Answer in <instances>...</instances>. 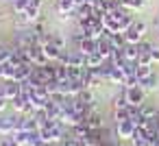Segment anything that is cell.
Listing matches in <instances>:
<instances>
[{
    "label": "cell",
    "instance_id": "cell-10",
    "mask_svg": "<svg viewBox=\"0 0 159 146\" xmlns=\"http://www.w3.org/2000/svg\"><path fill=\"white\" fill-rule=\"evenodd\" d=\"M131 144L133 146H150V137H148V133H146L144 126H137L135 129V133L131 137Z\"/></svg>",
    "mask_w": 159,
    "mask_h": 146
},
{
    "label": "cell",
    "instance_id": "cell-40",
    "mask_svg": "<svg viewBox=\"0 0 159 146\" xmlns=\"http://www.w3.org/2000/svg\"><path fill=\"white\" fill-rule=\"evenodd\" d=\"M157 122H159V113H157Z\"/></svg>",
    "mask_w": 159,
    "mask_h": 146
},
{
    "label": "cell",
    "instance_id": "cell-21",
    "mask_svg": "<svg viewBox=\"0 0 159 146\" xmlns=\"http://www.w3.org/2000/svg\"><path fill=\"white\" fill-rule=\"evenodd\" d=\"M129 120H131L129 107H122V109H113V124H120V122H129Z\"/></svg>",
    "mask_w": 159,
    "mask_h": 146
},
{
    "label": "cell",
    "instance_id": "cell-32",
    "mask_svg": "<svg viewBox=\"0 0 159 146\" xmlns=\"http://www.w3.org/2000/svg\"><path fill=\"white\" fill-rule=\"evenodd\" d=\"M150 46H152V42H148V39H142V42L137 44V52H139V55H148Z\"/></svg>",
    "mask_w": 159,
    "mask_h": 146
},
{
    "label": "cell",
    "instance_id": "cell-11",
    "mask_svg": "<svg viewBox=\"0 0 159 146\" xmlns=\"http://www.w3.org/2000/svg\"><path fill=\"white\" fill-rule=\"evenodd\" d=\"M42 50H44V55H46V59H48L50 63H57V61H59V57H61V52H63V50H59L55 44H50V39L42 46Z\"/></svg>",
    "mask_w": 159,
    "mask_h": 146
},
{
    "label": "cell",
    "instance_id": "cell-3",
    "mask_svg": "<svg viewBox=\"0 0 159 146\" xmlns=\"http://www.w3.org/2000/svg\"><path fill=\"white\" fill-rule=\"evenodd\" d=\"M105 76L100 74L98 68H85V74H83V85L89 87V89H98L100 85H105Z\"/></svg>",
    "mask_w": 159,
    "mask_h": 146
},
{
    "label": "cell",
    "instance_id": "cell-35",
    "mask_svg": "<svg viewBox=\"0 0 159 146\" xmlns=\"http://www.w3.org/2000/svg\"><path fill=\"white\" fill-rule=\"evenodd\" d=\"M0 5H11V0H0Z\"/></svg>",
    "mask_w": 159,
    "mask_h": 146
},
{
    "label": "cell",
    "instance_id": "cell-12",
    "mask_svg": "<svg viewBox=\"0 0 159 146\" xmlns=\"http://www.w3.org/2000/svg\"><path fill=\"white\" fill-rule=\"evenodd\" d=\"M139 87H142L144 92H155V89L159 87V76L152 72V74H148V76L139 79Z\"/></svg>",
    "mask_w": 159,
    "mask_h": 146
},
{
    "label": "cell",
    "instance_id": "cell-7",
    "mask_svg": "<svg viewBox=\"0 0 159 146\" xmlns=\"http://www.w3.org/2000/svg\"><path fill=\"white\" fill-rule=\"evenodd\" d=\"M11 107H13L16 113H33V109H31V100H29L26 94H20L18 98H13V100H11Z\"/></svg>",
    "mask_w": 159,
    "mask_h": 146
},
{
    "label": "cell",
    "instance_id": "cell-19",
    "mask_svg": "<svg viewBox=\"0 0 159 146\" xmlns=\"http://www.w3.org/2000/svg\"><path fill=\"white\" fill-rule=\"evenodd\" d=\"M122 52H124V59H126V61H137V57H139L135 44H124V46H122Z\"/></svg>",
    "mask_w": 159,
    "mask_h": 146
},
{
    "label": "cell",
    "instance_id": "cell-26",
    "mask_svg": "<svg viewBox=\"0 0 159 146\" xmlns=\"http://www.w3.org/2000/svg\"><path fill=\"white\" fill-rule=\"evenodd\" d=\"M11 59V44H0V63H7Z\"/></svg>",
    "mask_w": 159,
    "mask_h": 146
},
{
    "label": "cell",
    "instance_id": "cell-29",
    "mask_svg": "<svg viewBox=\"0 0 159 146\" xmlns=\"http://www.w3.org/2000/svg\"><path fill=\"white\" fill-rule=\"evenodd\" d=\"M26 146H46V142L42 139V135H39L37 131H33L31 137H29V144H26Z\"/></svg>",
    "mask_w": 159,
    "mask_h": 146
},
{
    "label": "cell",
    "instance_id": "cell-4",
    "mask_svg": "<svg viewBox=\"0 0 159 146\" xmlns=\"http://www.w3.org/2000/svg\"><path fill=\"white\" fill-rule=\"evenodd\" d=\"M124 94H126V103L129 105H135V107H142L146 103V92L139 87V85H133V87H124Z\"/></svg>",
    "mask_w": 159,
    "mask_h": 146
},
{
    "label": "cell",
    "instance_id": "cell-14",
    "mask_svg": "<svg viewBox=\"0 0 159 146\" xmlns=\"http://www.w3.org/2000/svg\"><path fill=\"white\" fill-rule=\"evenodd\" d=\"M79 50L87 57V55H92V52H98V39H92V37H85L83 42H81V46H79Z\"/></svg>",
    "mask_w": 159,
    "mask_h": 146
},
{
    "label": "cell",
    "instance_id": "cell-36",
    "mask_svg": "<svg viewBox=\"0 0 159 146\" xmlns=\"http://www.w3.org/2000/svg\"><path fill=\"white\" fill-rule=\"evenodd\" d=\"M0 81H2V63H0Z\"/></svg>",
    "mask_w": 159,
    "mask_h": 146
},
{
    "label": "cell",
    "instance_id": "cell-37",
    "mask_svg": "<svg viewBox=\"0 0 159 146\" xmlns=\"http://www.w3.org/2000/svg\"><path fill=\"white\" fill-rule=\"evenodd\" d=\"M109 146H124V144H122V142H118V144H109Z\"/></svg>",
    "mask_w": 159,
    "mask_h": 146
},
{
    "label": "cell",
    "instance_id": "cell-9",
    "mask_svg": "<svg viewBox=\"0 0 159 146\" xmlns=\"http://www.w3.org/2000/svg\"><path fill=\"white\" fill-rule=\"evenodd\" d=\"M22 94V85L20 81H5V98L11 103L13 98H18Z\"/></svg>",
    "mask_w": 159,
    "mask_h": 146
},
{
    "label": "cell",
    "instance_id": "cell-38",
    "mask_svg": "<svg viewBox=\"0 0 159 146\" xmlns=\"http://www.w3.org/2000/svg\"><path fill=\"white\" fill-rule=\"evenodd\" d=\"M157 137H159V129H157Z\"/></svg>",
    "mask_w": 159,
    "mask_h": 146
},
{
    "label": "cell",
    "instance_id": "cell-15",
    "mask_svg": "<svg viewBox=\"0 0 159 146\" xmlns=\"http://www.w3.org/2000/svg\"><path fill=\"white\" fill-rule=\"evenodd\" d=\"M124 79H126V76H124L122 68H118V66H116V68L109 72V76H107V83H111V85H122V87H124Z\"/></svg>",
    "mask_w": 159,
    "mask_h": 146
},
{
    "label": "cell",
    "instance_id": "cell-1",
    "mask_svg": "<svg viewBox=\"0 0 159 146\" xmlns=\"http://www.w3.org/2000/svg\"><path fill=\"white\" fill-rule=\"evenodd\" d=\"M146 33H148V24L144 20H133V24L124 31V39H126V44H135L137 46L146 37Z\"/></svg>",
    "mask_w": 159,
    "mask_h": 146
},
{
    "label": "cell",
    "instance_id": "cell-13",
    "mask_svg": "<svg viewBox=\"0 0 159 146\" xmlns=\"http://www.w3.org/2000/svg\"><path fill=\"white\" fill-rule=\"evenodd\" d=\"M50 44H55L59 50H68V48H70L68 37H66L63 33H59V31H50Z\"/></svg>",
    "mask_w": 159,
    "mask_h": 146
},
{
    "label": "cell",
    "instance_id": "cell-5",
    "mask_svg": "<svg viewBox=\"0 0 159 146\" xmlns=\"http://www.w3.org/2000/svg\"><path fill=\"white\" fill-rule=\"evenodd\" d=\"M116 126V135H118V139L120 142H131V137H133V133H135V124L129 120V122H120V124H113Z\"/></svg>",
    "mask_w": 159,
    "mask_h": 146
},
{
    "label": "cell",
    "instance_id": "cell-6",
    "mask_svg": "<svg viewBox=\"0 0 159 146\" xmlns=\"http://www.w3.org/2000/svg\"><path fill=\"white\" fill-rule=\"evenodd\" d=\"M85 124H87L92 131L102 129V126H105V116H102V111H100V109H92V111L87 113V118H85Z\"/></svg>",
    "mask_w": 159,
    "mask_h": 146
},
{
    "label": "cell",
    "instance_id": "cell-25",
    "mask_svg": "<svg viewBox=\"0 0 159 146\" xmlns=\"http://www.w3.org/2000/svg\"><path fill=\"white\" fill-rule=\"evenodd\" d=\"M11 135L16 137V142H18L20 146H26V144H29V137H31V133H29V131H13Z\"/></svg>",
    "mask_w": 159,
    "mask_h": 146
},
{
    "label": "cell",
    "instance_id": "cell-30",
    "mask_svg": "<svg viewBox=\"0 0 159 146\" xmlns=\"http://www.w3.org/2000/svg\"><path fill=\"white\" fill-rule=\"evenodd\" d=\"M148 55H150V61H152V66H155V63H159V44H155V42H152V46H150Z\"/></svg>",
    "mask_w": 159,
    "mask_h": 146
},
{
    "label": "cell",
    "instance_id": "cell-39",
    "mask_svg": "<svg viewBox=\"0 0 159 146\" xmlns=\"http://www.w3.org/2000/svg\"><path fill=\"white\" fill-rule=\"evenodd\" d=\"M46 146H55V144H46Z\"/></svg>",
    "mask_w": 159,
    "mask_h": 146
},
{
    "label": "cell",
    "instance_id": "cell-31",
    "mask_svg": "<svg viewBox=\"0 0 159 146\" xmlns=\"http://www.w3.org/2000/svg\"><path fill=\"white\" fill-rule=\"evenodd\" d=\"M0 146H20L13 135H0Z\"/></svg>",
    "mask_w": 159,
    "mask_h": 146
},
{
    "label": "cell",
    "instance_id": "cell-18",
    "mask_svg": "<svg viewBox=\"0 0 159 146\" xmlns=\"http://www.w3.org/2000/svg\"><path fill=\"white\" fill-rule=\"evenodd\" d=\"M57 11L59 13H76L74 0H57Z\"/></svg>",
    "mask_w": 159,
    "mask_h": 146
},
{
    "label": "cell",
    "instance_id": "cell-20",
    "mask_svg": "<svg viewBox=\"0 0 159 146\" xmlns=\"http://www.w3.org/2000/svg\"><path fill=\"white\" fill-rule=\"evenodd\" d=\"M139 109H142V118H146V120H152V118H157V113H159V109H157L152 103H144Z\"/></svg>",
    "mask_w": 159,
    "mask_h": 146
},
{
    "label": "cell",
    "instance_id": "cell-8",
    "mask_svg": "<svg viewBox=\"0 0 159 146\" xmlns=\"http://www.w3.org/2000/svg\"><path fill=\"white\" fill-rule=\"evenodd\" d=\"M16 120H18V113L16 116H2L0 113V135H11L16 131Z\"/></svg>",
    "mask_w": 159,
    "mask_h": 146
},
{
    "label": "cell",
    "instance_id": "cell-17",
    "mask_svg": "<svg viewBox=\"0 0 159 146\" xmlns=\"http://www.w3.org/2000/svg\"><path fill=\"white\" fill-rule=\"evenodd\" d=\"M16 72H18V66L7 61L2 63V81H16Z\"/></svg>",
    "mask_w": 159,
    "mask_h": 146
},
{
    "label": "cell",
    "instance_id": "cell-16",
    "mask_svg": "<svg viewBox=\"0 0 159 146\" xmlns=\"http://www.w3.org/2000/svg\"><path fill=\"white\" fill-rule=\"evenodd\" d=\"M105 59L107 57H102L100 52H92V55L85 57V68H100L105 63Z\"/></svg>",
    "mask_w": 159,
    "mask_h": 146
},
{
    "label": "cell",
    "instance_id": "cell-33",
    "mask_svg": "<svg viewBox=\"0 0 159 146\" xmlns=\"http://www.w3.org/2000/svg\"><path fill=\"white\" fill-rule=\"evenodd\" d=\"M68 146H85V144H83L81 139H76V137H74L72 142H68Z\"/></svg>",
    "mask_w": 159,
    "mask_h": 146
},
{
    "label": "cell",
    "instance_id": "cell-24",
    "mask_svg": "<svg viewBox=\"0 0 159 146\" xmlns=\"http://www.w3.org/2000/svg\"><path fill=\"white\" fill-rule=\"evenodd\" d=\"M122 72H124V76H135V70H137V61H124L122 66Z\"/></svg>",
    "mask_w": 159,
    "mask_h": 146
},
{
    "label": "cell",
    "instance_id": "cell-34",
    "mask_svg": "<svg viewBox=\"0 0 159 146\" xmlns=\"http://www.w3.org/2000/svg\"><path fill=\"white\" fill-rule=\"evenodd\" d=\"M152 26H155V33H157V39H159V18L152 22Z\"/></svg>",
    "mask_w": 159,
    "mask_h": 146
},
{
    "label": "cell",
    "instance_id": "cell-2",
    "mask_svg": "<svg viewBox=\"0 0 159 146\" xmlns=\"http://www.w3.org/2000/svg\"><path fill=\"white\" fill-rule=\"evenodd\" d=\"M13 46H18V48H31L33 44H37L35 42V33H33V29L31 26H26V29H16V33H13V42H11Z\"/></svg>",
    "mask_w": 159,
    "mask_h": 146
},
{
    "label": "cell",
    "instance_id": "cell-22",
    "mask_svg": "<svg viewBox=\"0 0 159 146\" xmlns=\"http://www.w3.org/2000/svg\"><path fill=\"white\" fill-rule=\"evenodd\" d=\"M111 105H113V109H122V107H129V103H126V94H124V87H122V92H118L113 98H111Z\"/></svg>",
    "mask_w": 159,
    "mask_h": 146
},
{
    "label": "cell",
    "instance_id": "cell-23",
    "mask_svg": "<svg viewBox=\"0 0 159 146\" xmlns=\"http://www.w3.org/2000/svg\"><path fill=\"white\" fill-rule=\"evenodd\" d=\"M55 79H57V81H66V79H70L68 66H63V63H55Z\"/></svg>",
    "mask_w": 159,
    "mask_h": 146
},
{
    "label": "cell",
    "instance_id": "cell-27",
    "mask_svg": "<svg viewBox=\"0 0 159 146\" xmlns=\"http://www.w3.org/2000/svg\"><path fill=\"white\" fill-rule=\"evenodd\" d=\"M124 44H126L124 33H111V46H113V48H122Z\"/></svg>",
    "mask_w": 159,
    "mask_h": 146
},
{
    "label": "cell",
    "instance_id": "cell-28",
    "mask_svg": "<svg viewBox=\"0 0 159 146\" xmlns=\"http://www.w3.org/2000/svg\"><path fill=\"white\" fill-rule=\"evenodd\" d=\"M155 70H152V66H142V63H137V70H135V76L137 79H144V76H148V74H152Z\"/></svg>",
    "mask_w": 159,
    "mask_h": 146
}]
</instances>
